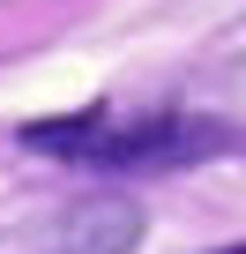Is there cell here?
Masks as SVG:
<instances>
[{"instance_id":"obj_1","label":"cell","mask_w":246,"mask_h":254,"mask_svg":"<svg viewBox=\"0 0 246 254\" xmlns=\"http://www.w3.org/2000/svg\"><path fill=\"white\" fill-rule=\"evenodd\" d=\"M209 150H239L231 127H209V120H104V135L90 142L82 165H104V172H164V165H194Z\"/></svg>"},{"instance_id":"obj_2","label":"cell","mask_w":246,"mask_h":254,"mask_svg":"<svg viewBox=\"0 0 246 254\" xmlns=\"http://www.w3.org/2000/svg\"><path fill=\"white\" fill-rule=\"evenodd\" d=\"M135 239H142V202L104 187V194L67 202V209L45 224L38 254H135Z\"/></svg>"},{"instance_id":"obj_3","label":"cell","mask_w":246,"mask_h":254,"mask_svg":"<svg viewBox=\"0 0 246 254\" xmlns=\"http://www.w3.org/2000/svg\"><path fill=\"white\" fill-rule=\"evenodd\" d=\"M97 135H104V112H60V120L23 127V150H38V157H90Z\"/></svg>"},{"instance_id":"obj_4","label":"cell","mask_w":246,"mask_h":254,"mask_svg":"<svg viewBox=\"0 0 246 254\" xmlns=\"http://www.w3.org/2000/svg\"><path fill=\"white\" fill-rule=\"evenodd\" d=\"M224 254H246V247H224Z\"/></svg>"}]
</instances>
